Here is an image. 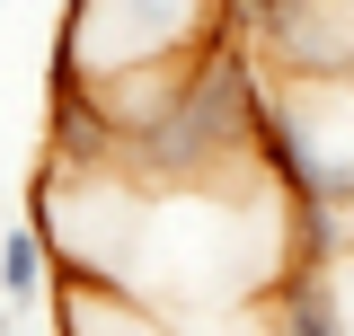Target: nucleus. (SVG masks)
<instances>
[{"label": "nucleus", "mask_w": 354, "mask_h": 336, "mask_svg": "<svg viewBox=\"0 0 354 336\" xmlns=\"http://www.w3.org/2000/svg\"><path fill=\"white\" fill-rule=\"evenodd\" d=\"M53 283H62V256L44 239V221L27 212L18 230H0V301H9V310H36Z\"/></svg>", "instance_id": "nucleus-2"}, {"label": "nucleus", "mask_w": 354, "mask_h": 336, "mask_svg": "<svg viewBox=\"0 0 354 336\" xmlns=\"http://www.w3.org/2000/svg\"><path fill=\"white\" fill-rule=\"evenodd\" d=\"M266 336H354V310L337 301L328 265H274V283H266Z\"/></svg>", "instance_id": "nucleus-1"}]
</instances>
